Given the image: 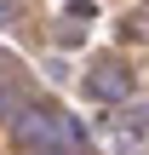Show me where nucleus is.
<instances>
[{
	"label": "nucleus",
	"instance_id": "7ed1b4c3",
	"mask_svg": "<svg viewBox=\"0 0 149 155\" xmlns=\"http://www.w3.org/2000/svg\"><path fill=\"white\" fill-rule=\"evenodd\" d=\"M52 155H86V144H63V150H52Z\"/></svg>",
	"mask_w": 149,
	"mask_h": 155
},
{
	"label": "nucleus",
	"instance_id": "f03ea898",
	"mask_svg": "<svg viewBox=\"0 0 149 155\" xmlns=\"http://www.w3.org/2000/svg\"><path fill=\"white\" fill-rule=\"evenodd\" d=\"M86 86H92V98H109V104H121L132 81H126V69H121V63H98V69L86 75Z\"/></svg>",
	"mask_w": 149,
	"mask_h": 155
},
{
	"label": "nucleus",
	"instance_id": "f257e3e1",
	"mask_svg": "<svg viewBox=\"0 0 149 155\" xmlns=\"http://www.w3.org/2000/svg\"><path fill=\"white\" fill-rule=\"evenodd\" d=\"M11 132H17V144H23L29 155H52V150H63V144H80L75 121L46 115V109H23V115L11 121Z\"/></svg>",
	"mask_w": 149,
	"mask_h": 155
}]
</instances>
